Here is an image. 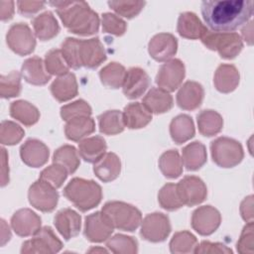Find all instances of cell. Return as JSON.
I'll use <instances>...</instances> for the list:
<instances>
[{"label":"cell","mask_w":254,"mask_h":254,"mask_svg":"<svg viewBox=\"0 0 254 254\" xmlns=\"http://www.w3.org/2000/svg\"><path fill=\"white\" fill-rule=\"evenodd\" d=\"M200 12L208 30L230 33L251 19L254 8L250 0H206Z\"/></svg>","instance_id":"cell-1"},{"label":"cell","mask_w":254,"mask_h":254,"mask_svg":"<svg viewBox=\"0 0 254 254\" xmlns=\"http://www.w3.org/2000/svg\"><path fill=\"white\" fill-rule=\"evenodd\" d=\"M57 14L68 32L78 36H90L98 32L99 17L84 1H51Z\"/></svg>","instance_id":"cell-2"},{"label":"cell","mask_w":254,"mask_h":254,"mask_svg":"<svg viewBox=\"0 0 254 254\" xmlns=\"http://www.w3.org/2000/svg\"><path fill=\"white\" fill-rule=\"evenodd\" d=\"M64 195L80 211L97 206L102 199L101 187L92 180L73 178L64 189Z\"/></svg>","instance_id":"cell-3"},{"label":"cell","mask_w":254,"mask_h":254,"mask_svg":"<svg viewBox=\"0 0 254 254\" xmlns=\"http://www.w3.org/2000/svg\"><path fill=\"white\" fill-rule=\"evenodd\" d=\"M111 221L114 228L123 231H135L142 222V213L134 205L118 200L104 203L101 210Z\"/></svg>","instance_id":"cell-4"},{"label":"cell","mask_w":254,"mask_h":254,"mask_svg":"<svg viewBox=\"0 0 254 254\" xmlns=\"http://www.w3.org/2000/svg\"><path fill=\"white\" fill-rule=\"evenodd\" d=\"M201 43L209 50L216 51L225 60L236 58L243 49V41L240 35L235 32L220 33L206 30L202 35Z\"/></svg>","instance_id":"cell-5"},{"label":"cell","mask_w":254,"mask_h":254,"mask_svg":"<svg viewBox=\"0 0 254 254\" xmlns=\"http://www.w3.org/2000/svg\"><path fill=\"white\" fill-rule=\"evenodd\" d=\"M212 161L220 168H233L241 163L244 152L241 144L229 137H218L211 141Z\"/></svg>","instance_id":"cell-6"},{"label":"cell","mask_w":254,"mask_h":254,"mask_svg":"<svg viewBox=\"0 0 254 254\" xmlns=\"http://www.w3.org/2000/svg\"><path fill=\"white\" fill-rule=\"evenodd\" d=\"M59 198L57 189L41 179L33 183L28 190L30 204L43 212H52L56 208Z\"/></svg>","instance_id":"cell-7"},{"label":"cell","mask_w":254,"mask_h":254,"mask_svg":"<svg viewBox=\"0 0 254 254\" xmlns=\"http://www.w3.org/2000/svg\"><path fill=\"white\" fill-rule=\"evenodd\" d=\"M63 243L50 226H44L34 234V237L22 244L21 253H58L62 250Z\"/></svg>","instance_id":"cell-8"},{"label":"cell","mask_w":254,"mask_h":254,"mask_svg":"<svg viewBox=\"0 0 254 254\" xmlns=\"http://www.w3.org/2000/svg\"><path fill=\"white\" fill-rule=\"evenodd\" d=\"M171 230L172 226L169 217L162 212H153L143 218L140 235L149 242L158 243L165 241Z\"/></svg>","instance_id":"cell-9"},{"label":"cell","mask_w":254,"mask_h":254,"mask_svg":"<svg viewBox=\"0 0 254 254\" xmlns=\"http://www.w3.org/2000/svg\"><path fill=\"white\" fill-rule=\"evenodd\" d=\"M6 42L11 51L19 56H27L34 52L36 39L26 23L13 24L6 35Z\"/></svg>","instance_id":"cell-10"},{"label":"cell","mask_w":254,"mask_h":254,"mask_svg":"<svg viewBox=\"0 0 254 254\" xmlns=\"http://www.w3.org/2000/svg\"><path fill=\"white\" fill-rule=\"evenodd\" d=\"M185 75L184 63L179 59H172L160 66L155 79L160 88L172 92L180 87Z\"/></svg>","instance_id":"cell-11"},{"label":"cell","mask_w":254,"mask_h":254,"mask_svg":"<svg viewBox=\"0 0 254 254\" xmlns=\"http://www.w3.org/2000/svg\"><path fill=\"white\" fill-rule=\"evenodd\" d=\"M179 196L184 205L194 206L206 198L207 189L203 181L196 176H186L177 184Z\"/></svg>","instance_id":"cell-12"},{"label":"cell","mask_w":254,"mask_h":254,"mask_svg":"<svg viewBox=\"0 0 254 254\" xmlns=\"http://www.w3.org/2000/svg\"><path fill=\"white\" fill-rule=\"evenodd\" d=\"M113 230L114 226L102 211H96L85 217L83 234L90 242L100 243L107 240Z\"/></svg>","instance_id":"cell-13"},{"label":"cell","mask_w":254,"mask_h":254,"mask_svg":"<svg viewBox=\"0 0 254 254\" xmlns=\"http://www.w3.org/2000/svg\"><path fill=\"white\" fill-rule=\"evenodd\" d=\"M221 222L220 212L211 205L197 207L191 215V227L198 234L207 236L219 227Z\"/></svg>","instance_id":"cell-14"},{"label":"cell","mask_w":254,"mask_h":254,"mask_svg":"<svg viewBox=\"0 0 254 254\" xmlns=\"http://www.w3.org/2000/svg\"><path fill=\"white\" fill-rule=\"evenodd\" d=\"M106 60L104 46L98 38L79 40L78 42V62L80 66L86 68H96Z\"/></svg>","instance_id":"cell-15"},{"label":"cell","mask_w":254,"mask_h":254,"mask_svg":"<svg viewBox=\"0 0 254 254\" xmlns=\"http://www.w3.org/2000/svg\"><path fill=\"white\" fill-rule=\"evenodd\" d=\"M178 51V41L170 33H160L155 35L148 44L149 55L157 62L170 61Z\"/></svg>","instance_id":"cell-16"},{"label":"cell","mask_w":254,"mask_h":254,"mask_svg":"<svg viewBox=\"0 0 254 254\" xmlns=\"http://www.w3.org/2000/svg\"><path fill=\"white\" fill-rule=\"evenodd\" d=\"M150 77L148 73L141 67H131L126 71V75L122 84V91L129 99L141 97L150 86Z\"/></svg>","instance_id":"cell-17"},{"label":"cell","mask_w":254,"mask_h":254,"mask_svg":"<svg viewBox=\"0 0 254 254\" xmlns=\"http://www.w3.org/2000/svg\"><path fill=\"white\" fill-rule=\"evenodd\" d=\"M41 217L30 208L18 209L11 217L12 229L21 237L36 234L41 228Z\"/></svg>","instance_id":"cell-18"},{"label":"cell","mask_w":254,"mask_h":254,"mask_svg":"<svg viewBox=\"0 0 254 254\" xmlns=\"http://www.w3.org/2000/svg\"><path fill=\"white\" fill-rule=\"evenodd\" d=\"M20 156L24 164L31 168L44 166L50 156L48 146L38 139H28L20 148Z\"/></svg>","instance_id":"cell-19"},{"label":"cell","mask_w":254,"mask_h":254,"mask_svg":"<svg viewBox=\"0 0 254 254\" xmlns=\"http://www.w3.org/2000/svg\"><path fill=\"white\" fill-rule=\"evenodd\" d=\"M54 224L59 233L65 240H69L79 233L81 216L71 208H63L55 215Z\"/></svg>","instance_id":"cell-20"},{"label":"cell","mask_w":254,"mask_h":254,"mask_svg":"<svg viewBox=\"0 0 254 254\" xmlns=\"http://www.w3.org/2000/svg\"><path fill=\"white\" fill-rule=\"evenodd\" d=\"M204 90L200 83L192 80L186 81L177 93V104L184 110H194L198 108L203 100Z\"/></svg>","instance_id":"cell-21"},{"label":"cell","mask_w":254,"mask_h":254,"mask_svg":"<svg viewBox=\"0 0 254 254\" xmlns=\"http://www.w3.org/2000/svg\"><path fill=\"white\" fill-rule=\"evenodd\" d=\"M21 74L28 83L33 85H45L51 79V74L47 71L44 61L37 56L24 61Z\"/></svg>","instance_id":"cell-22"},{"label":"cell","mask_w":254,"mask_h":254,"mask_svg":"<svg viewBox=\"0 0 254 254\" xmlns=\"http://www.w3.org/2000/svg\"><path fill=\"white\" fill-rule=\"evenodd\" d=\"M93 172L101 182H112L120 175L121 161L115 153H105L97 162L94 163Z\"/></svg>","instance_id":"cell-23"},{"label":"cell","mask_w":254,"mask_h":254,"mask_svg":"<svg viewBox=\"0 0 254 254\" xmlns=\"http://www.w3.org/2000/svg\"><path fill=\"white\" fill-rule=\"evenodd\" d=\"M240 74L235 65L222 64L218 65L214 72V87L221 93H229L233 91L239 84Z\"/></svg>","instance_id":"cell-24"},{"label":"cell","mask_w":254,"mask_h":254,"mask_svg":"<svg viewBox=\"0 0 254 254\" xmlns=\"http://www.w3.org/2000/svg\"><path fill=\"white\" fill-rule=\"evenodd\" d=\"M142 103L151 113L154 114L168 112L174 105L173 97L170 92L160 87H152L144 96Z\"/></svg>","instance_id":"cell-25"},{"label":"cell","mask_w":254,"mask_h":254,"mask_svg":"<svg viewBox=\"0 0 254 254\" xmlns=\"http://www.w3.org/2000/svg\"><path fill=\"white\" fill-rule=\"evenodd\" d=\"M52 95L60 102L67 101L75 97L78 93V85L76 77L73 73L67 72L66 74L58 76L50 86Z\"/></svg>","instance_id":"cell-26"},{"label":"cell","mask_w":254,"mask_h":254,"mask_svg":"<svg viewBox=\"0 0 254 254\" xmlns=\"http://www.w3.org/2000/svg\"><path fill=\"white\" fill-rule=\"evenodd\" d=\"M206 30L207 28L201 23L194 13L184 12L180 14L177 31L181 37L190 40L200 39Z\"/></svg>","instance_id":"cell-27"},{"label":"cell","mask_w":254,"mask_h":254,"mask_svg":"<svg viewBox=\"0 0 254 254\" xmlns=\"http://www.w3.org/2000/svg\"><path fill=\"white\" fill-rule=\"evenodd\" d=\"M123 120L125 127L129 129H140L152 121V113L140 102H132L124 107Z\"/></svg>","instance_id":"cell-28"},{"label":"cell","mask_w":254,"mask_h":254,"mask_svg":"<svg viewBox=\"0 0 254 254\" xmlns=\"http://www.w3.org/2000/svg\"><path fill=\"white\" fill-rule=\"evenodd\" d=\"M32 25L36 37L43 42L52 40L60 32L58 20L50 11H46L36 16L32 21Z\"/></svg>","instance_id":"cell-29"},{"label":"cell","mask_w":254,"mask_h":254,"mask_svg":"<svg viewBox=\"0 0 254 254\" xmlns=\"http://www.w3.org/2000/svg\"><path fill=\"white\" fill-rule=\"evenodd\" d=\"M106 149L104 138L98 135L86 137L78 143V154L87 163L97 162L106 153Z\"/></svg>","instance_id":"cell-30"},{"label":"cell","mask_w":254,"mask_h":254,"mask_svg":"<svg viewBox=\"0 0 254 254\" xmlns=\"http://www.w3.org/2000/svg\"><path fill=\"white\" fill-rule=\"evenodd\" d=\"M95 131V122L90 116H80L66 121L64 126L65 137L74 142L81 141Z\"/></svg>","instance_id":"cell-31"},{"label":"cell","mask_w":254,"mask_h":254,"mask_svg":"<svg viewBox=\"0 0 254 254\" xmlns=\"http://www.w3.org/2000/svg\"><path fill=\"white\" fill-rule=\"evenodd\" d=\"M194 124L190 116L180 114L172 119L170 123V135L175 143H186L194 136Z\"/></svg>","instance_id":"cell-32"},{"label":"cell","mask_w":254,"mask_h":254,"mask_svg":"<svg viewBox=\"0 0 254 254\" xmlns=\"http://www.w3.org/2000/svg\"><path fill=\"white\" fill-rule=\"evenodd\" d=\"M207 159L205 146L198 141L191 142L183 148L182 162L188 171L200 169Z\"/></svg>","instance_id":"cell-33"},{"label":"cell","mask_w":254,"mask_h":254,"mask_svg":"<svg viewBox=\"0 0 254 254\" xmlns=\"http://www.w3.org/2000/svg\"><path fill=\"white\" fill-rule=\"evenodd\" d=\"M9 111L11 117L28 127L36 124L40 119V111L38 108L26 100L11 102Z\"/></svg>","instance_id":"cell-34"},{"label":"cell","mask_w":254,"mask_h":254,"mask_svg":"<svg viewBox=\"0 0 254 254\" xmlns=\"http://www.w3.org/2000/svg\"><path fill=\"white\" fill-rule=\"evenodd\" d=\"M196 121L199 133L205 137L218 134L223 127L221 115L212 109L201 110L196 116Z\"/></svg>","instance_id":"cell-35"},{"label":"cell","mask_w":254,"mask_h":254,"mask_svg":"<svg viewBox=\"0 0 254 254\" xmlns=\"http://www.w3.org/2000/svg\"><path fill=\"white\" fill-rule=\"evenodd\" d=\"M126 71L127 70L121 64L112 62L100 69L99 78L104 86L117 89L122 87Z\"/></svg>","instance_id":"cell-36"},{"label":"cell","mask_w":254,"mask_h":254,"mask_svg":"<svg viewBox=\"0 0 254 254\" xmlns=\"http://www.w3.org/2000/svg\"><path fill=\"white\" fill-rule=\"evenodd\" d=\"M98 126L105 135H116L125 128L123 114L119 110H107L98 116Z\"/></svg>","instance_id":"cell-37"},{"label":"cell","mask_w":254,"mask_h":254,"mask_svg":"<svg viewBox=\"0 0 254 254\" xmlns=\"http://www.w3.org/2000/svg\"><path fill=\"white\" fill-rule=\"evenodd\" d=\"M159 169L169 179H176L183 173L182 158L177 150L164 152L159 159Z\"/></svg>","instance_id":"cell-38"},{"label":"cell","mask_w":254,"mask_h":254,"mask_svg":"<svg viewBox=\"0 0 254 254\" xmlns=\"http://www.w3.org/2000/svg\"><path fill=\"white\" fill-rule=\"evenodd\" d=\"M78 151L71 145H64L58 148L53 156V163L64 166L68 174H73L80 164Z\"/></svg>","instance_id":"cell-39"},{"label":"cell","mask_w":254,"mask_h":254,"mask_svg":"<svg viewBox=\"0 0 254 254\" xmlns=\"http://www.w3.org/2000/svg\"><path fill=\"white\" fill-rule=\"evenodd\" d=\"M197 245L196 237L188 230L176 232L170 241V251L173 254L194 253Z\"/></svg>","instance_id":"cell-40"},{"label":"cell","mask_w":254,"mask_h":254,"mask_svg":"<svg viewBox=\"0 0 254 254\" xmlns=\"http://www.w3.org/2000/svg\"><path fill=\"white\" fill-rule=\"evenodd\" d=\"M106 247L116 254H135L138 252L137 240L132 236L119 233L107 239Z\"/></svg>","instance_id":"cell-41"},{"label":"cell","mask_w":254,"mask_h":254,"mask_svg":"<svg viewBox=\"0 0 254 254\" xmlns=\"http://www.w3.org/2000/svg\"><path fill=\"white\" fill-rule=\"evenodd\" d=\"M158 201L161 207L169 211L177 210L184 205L178 193L177 184L173 183L166 184L162 187L158 193Z\"/></svg>","instance_id":"cell-42"},{"label":"cell","mask_w":254,"mask_h":254,"mask_svg":"<svg viewBox=\"0 0 254 254\" xmlns=\"http://www.w3.org/2000/svg\"><path fill=\"white\" fill-rule=\"evenodd\" d=\"M45 66L47 71L51 75H64L69 70V66L66 64L62 51L59 49L50 50L45 56Z\"/></svg>","instance_id":"cell-43"},{"label":"cell","mask_w":254,"mask_h":254,"mask_svg":"<svg viewBox=\"0 0 254 254\" xmlns=\"http://www.w3.org/2000/svg\"><path fill=\"white\" fill-rule=\"evenodd\" d=\"M21 76L22 74L17 70H13L6 75H1L0 95L2 98H12L20 95L22 90Z\"/></svg>","instance_id":"cell-44"},{"label":"cell","mask_w":254,"mask_h":254,"mask_svg":"<svg viewBox=\"0 0 254 254\" xmlns=\"http://www.w3.org/2000/svg\"><path fill=\"white\" fill-rule=\"evenodd\" d=\"M25 135L24 129L17 123L3 120L0 127V142L2 145L12 146L19 143Z\"/></svg>","instance_id":"cell-45"},{"label":"cell","mask_w":254,"mask_h":254,"mask_svg":"<svg viewBox=\"0 0 254 254\" xmlns=\"http://www.w3.org/2000/svg\"><path fill=\"white\" fill-rule=\"evenodd\" d=\"M108 6L119 16L127 19L136 17L146 5L145 1H131V0H119V1H108Z\"/></svg>","instance_id":"cell-46"},{"label":"cell","mask_w":254,"mask_h":254,"mask_svg":"<svg viewBox=\"0 0 254 254\" xmlns=\"http://www.w3.org/2000/svg\"><path fill=\"white\" fill-rule=\"evenodd\" d=\"M91 113L90 105L83 99H77L61 107V117L65 122L80 116H91Z\"/></svg>","instance_id":"cell-47"},{"label":"cell","mask_w":254,"mask_h":254,"mask_svg":"<svg viewBox=\"0 0 254 254\" xmlns=\"http://www.w3.org/2000/svg\"><path fill=\"white\" fill-rule=\"evenodd\" d=\"M67 175L68 172L64 166L57 163H53L51 166L45 168L41 172L39 179L44 180L51 184L56 189H59L66 180Z\"/></svg>","instance_id":"cell-48"},{"label":"cell","mask_w":254,"mask_h":254,"mask_svg":"<svg viewBox=\"0 0 254 254\" xmlns=\"http://www.w3.org/2000/svg\"><path fill=\"white\" fill-rule=\"evenodd\" d=\"M101 25H102V31L104 33L117 36V37L122 36L127 29L126 22L123 19L109 12L102 14Z\"/></svg>","instance_id":"cell-49"},{"label":"cell","mask_w":254,"mask_h":254,"mask_svg":"<svg viewBox=\"0 0 254 254\" xmlns=\"http://www.w3.org/2000/svg\"><path fill=\"white\" fill-rule=\"evenodd\" d=\"M78 42L79 39L66 38L61 47L62 54L66 64L73 69H78L81 67L78 62Z\"/></svg>","instance_id":"cell-50"},{"label":"cell","mask_w":254,"mask_h":254,"mask_svg":"<svg viewBox=\"0 0 254 254\" xmlns=\"http://www.w3.org/2000/svg\"><path fill=\"white\" fill-rule=\"evenodd\" d=\"M254 224L253 221L247 222L243 227L240 237L237 241V251L241 254L254 253Z\"/></svg>","instance_id":"cell-51"},{"label":"cell","mask_w":254,"mask_h":254,"mask_svg":"<svg viewBox=\"0 0 254 254\" xmlns=\"http://www.w3.org/2000/svg\"><path fill=\"white\" fill-rule=\"evenodd\" d=\"M194 253L201 254V253H210V254H228L232 253V250L228 248L223 243L219 242H210V241H201L199 244L196 245L194 249Z\"/></svg>","instance_id":"cell-52"},{"label":"cell","mask_w":254,"mask_h":254,"mask_svg":"<svg viewBox=\"0 0 254 254\" xmlns=\"http://www.w3.org/2000/svg\"><path fill=\"white\" fill-rule=\"evenodd\" d=\"M46 2L44 1H18V12L26 17H31L45 8Z\"/></svg>","instance_id":"cell-53"},{"label":"cell","mask_w":254,"mask_h":254,"mask_svg":"<svg viewBox=\"0 0 254 254\" xmlns=\"http://www.w3.org/2000/svg\"><path fill=\"white\" fill-rule=\"evenodd\" d=\"M240 213L246 222L253 221V195L245 197L240 204Z\"/></svg>","instance_id":"cell-54"},{"label":"cell","mask_w":254,"mask_h":254,"mask_svg":"<svg viewBox=\"0 0 254 254\" xmlns=\"http://www.w3.org/2000/svg\"><path fill=\"white\" fill-rule=\"evenodd\" d=\"M1 187H5L9 183V167L8 155L5 148L1 149Z\"/></svg>","instance_id":"cell-55"},{"label":"cell","mask_w":254,"mask_h":254,"mask_svg":"<svg viewBox=\"0 0 254 254\" xmlns=\"http://www.w3.org/2000/svg\"><path fill=\"white\" fill-rule=\"evenodd\" d=\"M14 14L13 1H0V17L2 21H8Z\"/></svg>","instance_id":"cell-56"},{"label":"cell","mask_w":254,"mask_h":254,"mask_svg":"<svg viewBox=\"0 0 254 254\" xmlns=\"http://www.w3.org/2000/svg\"><path fill=\"white\" fill-rule=\"evenodd\" d=\"M252 22L250 21L248 24H246V26L244 28H242L241 32H242V37L244 39V41L247 42L248 45H252V40H253V26H252Z\"/></svg>","instance_id":"cell-57"},{"label":"cell","mask_w":254,"mask_h":254,"mask_svg":"<svg viewBox=\"0 0 254 254\" xmlns=\"http://www.w3.org/2000/svg\"><path fill=\"white\" fill-rule=\"evenodd\" d=\"M1 229H2V232H1V245L3 246L7 241L10 240L11 238V231H10V228L9 226L6 224L5 220L4 219H1Z\"/></svg>","instance_id":"cell-58"},{"label":"cell","mask_w":254,"mask_h":254,"mask_svg":"<svg viewBox=\"0 0 254 254\" xmlns=\"http://www.w3.org/2000/svg\"><path fill=\"white\" fill-rule=\"evenodd\" d=\"M87 252H107V250L106 249H104V248H99V247H93V248H91V249H89Z\"/></svg>","instance_id":"cell-59"}]
</instances>
